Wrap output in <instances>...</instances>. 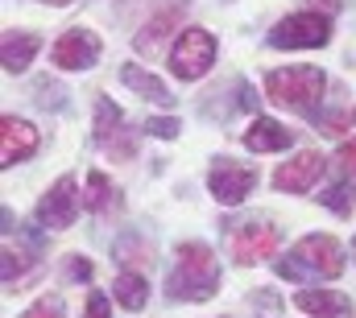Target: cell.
<instances>
[{
  "label": "cell",
  "instance_id": "obj_1",
  "mask_svg": "<svg viewBox=\"0 0 356 318\" xmlns=\"http://www.w3.org/2000/svg\"><path fill=\"white\" fill-rule=\"evenodd\" d=\"M282 281H332L344 273V248L332 236H302L282 260H273Z\"/></svg>",
  "mask_w": 356,
  "mask_h": 318
},
{
  "label": "cell",
  "instance_id": "obj_2",
  "mask_svg": "<svg viewBox=\"0 0 356 318\" xmlns=\"http://www.w3.org/2000/svg\"><path fill=\"white\" fill-rule=\"evenodd\" d=\"M220 290V260L207 244H178V260L166 277V294L175 302H203Z\"/></svg>",
  "mask_w": 356,
  "mask_h": 318
},
{
  "label": "cell",
  "instance_id": "obj_3",
  "mask_svg": "<svg viewBox=\"0 0 356 318\" xmlns=\"http://www.w3.org/2000/svg\"><path fill=\"white\" fill-rule=\"evenodd\" d=\"M323 71L319 67H282V71H269L266 75V95L277 108H290V112H302L311 116L323 99Z\"/></svg>",
  "mask_w": 356,
  "mask_h": 318
},
{
  "label": "cell",
  "instance_id": "obj_4",
  "mask_svg": "<svg viewBox=\"0 0 356 318\" xmlns=\"http://www.w3.org/2000/svg\"><path fill=\"white\" fill-rule=\"evenodd\" d=\"M332 42V17L327 12H290L269 29L273 50H319Z\"/></svg>",
  "mask_w": 356,
  "mask_h": 318
},
{
  "label": "cell",
  "instance_id": "obj_5",
  "mask_svg": "<svg viewBox=\"0 0 356 318\" xmlns=\"http://www.w3.org/2000/svg\"><path fill=\"white\" fill-rule=\"evenodd\" d=\"M216 62V37L207 29H182V37L170 50V71H175L182 83L203 79Z\"/></svg>",
  "mask_w": 356,
  "mask_h": 318
},
{
  "label": "cell",
  "instance_id": "obj_6",
  "mask_svg": "<svg viewBox=\"0 0 356 318\" xmlns=\"http://www.w3.org/2000/svg\"><path fill=\"white\" fill-rule=\"evenodd\" d=\"M253 186H257V169H253V165L216 158L211 161V169H207V190H211V199L224 203V207L245 203V199L253 194Z\"/></svg>",
  "mask_w": 356,
  "mask_h": 318
},
{
  "label": "cell",
  "instance_id": "obj_7",
  "mask_svg": "<svg viewBox=\"0 0 356 318\" xmlns=\"http://www.w3.org/2000/svg\"><path fill=\"white\" fill-rule=\"evenodd\" d=\"M277 248H282V232H277L273 224H266V219H257V224H241V228L228 236V252H232V260L245 265V269H253V265L269 260Z\"/></svg>",
  "mask_w": 356,
  "mask_h": 318
},
{
  "label": "cell",
  "instance_id": "obj_8",
  "mask_svg": "<svg viewBox=\"0 0 356 318\" xmlns=\"http://www.w3.org/2000/svg\"><path fill=\"white\" fill-rule=\"evenodd\" d=\"M75 215H79V182H75L71 174H63V178L42 194V203H38V224H42L46 232H63V228L75 224Z\"/></svg>",
  "mask_w": 356,
  "mask_h": 318
},
{
  "label": "cell",
  "instance_id": "obj_9",
  "mask_svg": "<svg viewBox=\"0 0 356 318\" xmlns=\"http://www.w3.org/2000/svg\"><path fill=\"white\" fill-rule=\"evenodd\" d=\"M99 54H104L99 37H95L91 29H83V25L67 29V33L50 46V62H54L58 71H91V67L99 62Z\"/></svg>",
  "mask_w": 356,
  "mask_h": 318
},
{
  "label": "cell",
  "instance_id": "obj_10",
  "mask_svg": "<svg viewBox=\"0 0 356 318\" xmlns=\"http://www.w3.org/2000/svg\"><path fill=\"white\" fill-rule=\"evenodd\" d=\"M323 153H315V149H307V153H294L290 161H282L277 165V174H273V186L277 190H286V194H307L319 178H323Z\"/></svg>",
  "mask_w": 356,
  "mask_h": 318
},
{
  "label": "cell",
  "instance_id": "obj_11",
  "mask_svg": "<svg viewBox=\"0 0 356 318\" xmlns=\"http://www.w3.org/2000/svg\"><path fill=\"white\" fill-rule=\"evenodd\" d=\"M124 112L108 99V95H99L95 99V141H99V149L104 153H120V158H133V141L124 137Z\"/></svg>",
  "mask_w": 356,
  "mask_h": 318
},
{
  "label": "cell",
  "instance_id": "obj_12",
  "mask_svg": "<svg viewBox=\"0 0 356 318\" xmlns=\"http://www.w3.org/2000/svg\"><path fill=\"white\" fill-rule=\"evenodd\" d=\"M33 153H38V128H33L29 120L4 116V120H0V165L29 161Z\"/></svg>",
  "mask_w": 356,
  "mask_h": 318
},
{
  "label": "cell",
  "instance_id": "obj_13",
  "mask_svg": "<svg viewBox=\"0 0 356 318\" xmlns=\"http://www.w3.org/2000/svg\"><path fill=\"white\" fill-rule=\"evenodd\" d=\"M294 306L311 318H348L353 315L348 294H336V290H302L294 298Z\"/></svg>",
  "mask_w": 356,
  "mask_h": 318
},
{
  "label": "cell",
  "instance_id": "obj_14",
  "mask_svg": "<svg viewBox=\"0 0 356 318\" xmlns=\"http://www.w3.org/2000/svg\"><path fill=\"white\" fill-rule=\"evenodd\" d=\"M182 8H186V0H182V4H166V8H158V12L149 17V25L133 37V46H137L141 54H154V50L175 33V25L182 21Z\"/></svg>",
  "mask_w": 356,
  "mask_h": 318
},
{
  "label": "cell",
  "instance_id": "obj_15",
  "mask_svg": "<svg viewBox=\"0 0 356 318\" xmlns=\"http://www.w3.org/2000/svg\"><path fill=\"white\" fill-rule=\"evenodd\" d=\"M42 50V37L38 33H25V29H8L4 33V42H0V58H4V71L8 75H21L29 62H33V54Z\"/></svg>",
  "mask_w": 356,
  "mask_h": 318
},
{
  "label": "cell",
  "instance_id": "obj_16",
  "mask_svg": "<svg viewBox=\"0 0 356 318\" xmlns=\"http://www.w3.org/2000/svg\"><path fill=\"white\" fill-rule=\"evenodd\" d=\"M290 141H294V133L282 128V124L269 120V116H257L253 128L245 133V145H249L253 153H282V149H290Z\"/></svg>",
  "mask_w": 356,
  "mask_h": 318
},
{
  "label": "cell",
  "instance_id": "obj_17",
  "mask_svg": "<svg viewBox=\"0 0 356 318\" xmlns=\"http://www.w3.org/2000/svg\"><path fill=\"white\" fill-rule=\"evenodd\" d=\"M120 79H124V87H133L137 95H145L149 103H162V108H175V95H170V87L158 79L154 71H141L137 62H129L124 71H120Z\"/></svg>",
  "mask_w": 356,
  "mask_h": 318
},
{
  "label": "cell",
  "instance_id": "obj_18",
  "mask_svg": "<svg viewBox=\"0 0 356 318\" xmlns=\"http://www.w3.org/2000/svg\"><path fill=\"white\" fill-rule=\"evenodd\" d=\"M112 294H116V302L124 306V310H145V302H149V281L141 277V273H133V269H124V273H116V285H112Z\"/></svg>",
  "mask_w": 356,
  "mask_h": 318
},
{
  "label": "cell",
  "instance_id": "obj_19",
  "mask_svg": "<svg viewBox=\"0 0 356 318\" xmlns=\"http://www.w3.org/2000/svg\"><path fill=\"white\" fill-rule=\"evenodd\" d=\"M83 207L88 211H112V207H120V190L99 174V169H91L88 174V194H83Z\"/></svg>",
  "mask_w": 356,
  "mask_h": 318
},
{
  "label": "cell",
  "instance_id": "obj_20",
  "mask_svg": "<svg viewBox=\"0 0 356 318\" xmlns=\"http://www.w3.org/2000/svg\"><path fill=\"white\" fill-rule=\"evenodd\" d=\"M319 203L332 207L336 215H348V211H356V186L353 182H336V186H327V190L319 194Z\"/></svg>",
  "mask_w": 356,
  "mask_h": 318
},
{
  "label": "cell",
  "instance_id": "obj_21",
  "mask_svg": "<svg viewBox=\"0 0 356 318\" xmlns=\"http://www.w3.org/2000/svg\"><path fill=\"white\" fill-rule=\"evenodd\" d=\"M29 269V252H13L4 244V285H13V277H21Z\"/></svg>",
  "mask_w": 356,
  "mask_h": 318
},
{
  "label": "cell",
  "instance_id": "obj_22",
  "mask_svg": "<svg viewBox=\"0 0 356 318\" xmlns=\"http://www.w3.org/2000/svg\"><path fill=\"white\" fill-rule=\"evenodd\" d=\"M21 318H67L63 315V298H38Z\"/></svg>",
  "mask_w": 356,
  "mask_h": 318
},
{
  "label": "cell",
  "instance_id": "obj_23",
  "mask_svg": "<svg viewBox=\"0 0 356 318\" xmlns=\"http://www.w3.org/2000/svg\"><path fill=\"white\" fill-rule=\"evenodd\" d=\"M178 128H182V124L170 120V116H158V120H149V124H145V133H149V137H158V141H175Z\"/></svg>",
  "mask_w": 356,
  "mask_h": 318
},
{
  "label": "cell",
  "instance_id": "obj_24",
  "mask_svg": "<svg viewBox=\"0 0 356 318\" xmlns=\"http://www.w3.org/2000/svg\"><path fill=\"white\" fill-rule=\"evenodd\" d=\"M38 103H42V108H63V87L50 83V79H42L38 83Z\"/></svg>",
  "mask_w": 356,
  "mask_h": 318
},
{
  "label": "cell",
  "instance_id": "obj_25",
  "mask_svg": "<svg viewBox=\"0 0 356 318\" xmlns=\"http://www.w3.org/2000/svg\"><path fill=\"white\" fill-rule=\"evenodd\" d=\"M67 277H71V281H88V277H91V260H88V256H71Z\"/></svg>",
  "mask_w": 356,
  "mask_h": 318
},
{
  "label": "cell",
  "instance_id": "obj_26",
  "mask_svg": "<svg viewBox=\"0 0 356 318\" xmlns=\"http://www.w3.org/2000/svg\"><path fill=\"white\" fill-rule=\"evenodd\" d=\"M83 318H108V298H104V294H91Z\"/></svg>",
  "mask_w": 356,
  "mask_h": 318
},
{
  "label": "cell",
  "instance_id": "obj_27",
  "mask_svg": "<svg viewBox=\"0 0 356 318\" xmlns=\"http://www.w3.org/2000/svg\"><path fill=\"white\" fill-rule=\"evenodd\" d=\"M340 165H344V174L356 178V137L348 141V145H340Z\"/></svg>",
  "mask_w": 356,
  "mask_h": 318
},
{
  "label": "cell",
  "instance_id": "obj_28",
  "mask_svg": "<svg viewBox=\"0 0 356 318\" xmlns=\"http://www.w3.org/2000/svg\"><path fill=\"white\" fill-rule=\"evenodd\" d=\"M241 108H249V112L257 108V91H253L249 83H241Z\"/></svg>",
  "mask_w": 356,
  "mask_h": 318
},
{
  "label": "cell",
  "instance_id": "obj_29",
  "mask_svg": "<svg viewBox=\"0 0 356 318\" xmlns=\"http://www.w3.org/2000/svg\"><path fill=\"white\" fill-rule=\"evenodd\" d=\"M46 4H71V0H46Z\"/></svg>",
  "mask_w": 356,
  "mask_h": 318
},
{
  "label": "cell",
  "instance_id": "obj_30",
  "mask_svg": "<svg viewBox=\"0 0 356 318\" xmlns=\"http://www.w3.org/2000/svg\"><path fill=\"white\" fill-rule=\"evenodd\" d=\"M353 256H356V240H353Z\"/></svg>",
  "mask_w": 356,
  "mask_h": 318
},
{
  "label": "cell",
  "instance_id": "obj_31",
  "mask_svg": "<svg viewBox=\"0 0 356 318\" xmlns=\"http://www.w3.org/2000/svg\"><path fill=\"white\" fill-rule=\"evenodd\" d=\"M353 124H356V112H353Z\"/></svg>",
  "mask_w": 356,
  "mask_h": 318
}]
</instances>
